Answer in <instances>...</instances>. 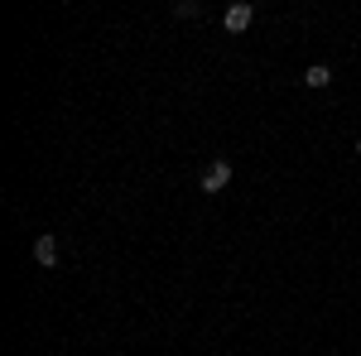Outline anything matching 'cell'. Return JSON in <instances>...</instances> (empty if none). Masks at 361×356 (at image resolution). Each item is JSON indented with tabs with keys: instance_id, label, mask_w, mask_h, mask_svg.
I'll return each instance as SVG.
<instances>
[{
	"instance_id": "5",
	"label": "cell",
	"mask_w": 361,
	"mask_h": 356,
	"mask_svg": "<svg viewBox=\"0 0 361 356\" xmlns=\"http://www.w3.org/2000/svg\"><path fill=\"white\" fill-rule=\"evenodd\" d=\"M197 15H202L197 0H178V5H173V20H197Z\"/></svg>"
},
{
	"instance_id": "3",
	"label": "cell",
	"mask_w": 361,
	"mask_h": 356,
	"mask_svg": "<svg viewBox=\"0 0 361 356\" xmlns=\"http://www.w3.org/2000/svg\"><path fill=\"white\" fill-rule=\"evenodd\" d=\"M250 20H255V10H250L246 0H236V5H226V10H222V25L231 29V34H246Z\"/></svg>"
},
{
	"instance_id": "1",
	"label": "cell",
	"mask_w": 361,
	"mask_h": 356,
	"mask_svg": "<svg viewBox=\"0 0 361 356\" xmlns=\"http://www.w3.org/2000/svg\"><path fill=\"white\" fill-rule=\"evenodd\" d=\"M231 173H236V168H231V159H212V164L202 168L197 188H202V192H222L226 183H231Z\"/></svg>"
},
{
	"instance_id": "4",
	"label": "cell",
	"mask_w": 361,
	"mask_h": 356,
	"mask_svg": "<svg viewBox=\"0 0 361 356\" xmlns=\"http://www.w3.org/2000/svg\"><path fill=\"white\" fill-rule=\"evenodd\" d=\"M328 82H333V68H328V63H313L304 73V87H313V92H323Z\"/></svg>"
},
{
	"instance_id": "2",
	"label": "cell",
	"mask_w": 361,
	"mask_h": 356,
	"mask_svg": "<svg viewBox=\"0 0 361 356\" xmlns=\"http://www.w3.org/2000/svg\"><path fill=\"white\" fill-rule=\"evenodd\" d=\"M58 255H63V246H58V236H54V231H39V236H34V265L54 270V265H58Z\"/></svg>"
},
{
	"instance_id": "6",
	"label": "cell",
	"mask_w": 361,
	"mask_h": 356,
	"mask_svg": "<svg viewBox=\"0 0 361 356\" xmlns=\"http://www.w3.org/2000/svg\"><path fill=\"white\" fill-rule=\"evenodd\" d=\"M357 154H361V140H357Z\"/></svg>"
}]
</instances>
